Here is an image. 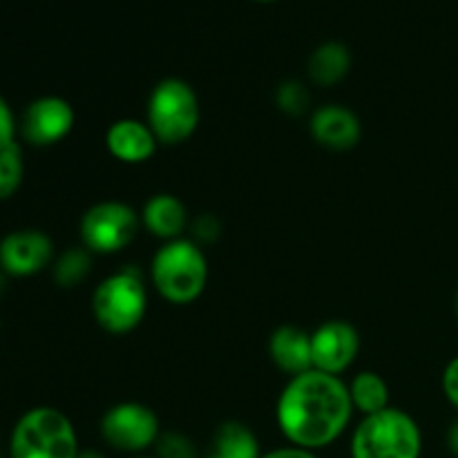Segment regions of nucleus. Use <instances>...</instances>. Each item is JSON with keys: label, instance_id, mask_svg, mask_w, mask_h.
Here are the masks:
<instances>
[{"label": "nucleus", "instance_id": "1", "mask_svg": "<svg viewBox=\"0 0 458 458\" xmlns=\"http://www.w3.org/2000/svg\"><path fill=\"white\" fill-rule=\"evenodd\" d=\"M353 411L347 385L338 376L311 369L286 383L276 419L291 445L316 452L343 437Z\"/></svg>", "mask_w": 458, "mask_h": 458}, {"label": "nucleus", "instance_id": "2", "mask_svg": "<svg viewBox=\"0 0 458 458\" xmlns=\"http://www.w3.org/2000/svg\"><path fill=\"white\" fill-rule=\"evenodd\" d=\"M157 293L170 304H191L208 284V259L195 240L164 242L150 264Z\"/></svg>", "mask_w": 458, "mask_h": 458}, {"label": "nucleus", "instance_id": "3", "mask_svg": "<svg viewBox=\"0 0 458 458\" xmlns=\"http://www.w3.org/2000/svg\"><path fill=\"white\" fill-rule=\"evenodd\" d=\"M74 423L56 407H34L13 425L9 458H79Z\"/></svg>", "mask_w": 458, "mask_h": 458}, {"label": "nucleus", "instance_id": "4", "mask_svg": "<svg viewBox=\"0 0 458 458\" xmlns=\"http://www.w3.org/2000/svg\"><path fill=\"white\" fill-rule=\"evenodd\" d=\"M420 452L419 423L396 407L362 416L352 437V458H420Z\"/></svg>", "mask_w": 458, "mask_h": 458}, {"label": "nucleus", "instance_id": "5", "mask_svg": "<svg viewBox=\"0 0 458 458\" xmlns=\"http://www.w3.org/2000/svg\"><path fill=\"white\" fill-rule=\"evenodd\" d=\"M148 311V291L139 268L125 267L112 273L92 293L94 320L107 334L123 335L137 329Z\"/></svg>", "mask_w": 458, "mask_h": 458}, {"label": "nucleus", "instance_id": "6", "mask_svg": "<svg viewBox=\"0 0 458 458\" xmlns=\"http://www.w3.org/2000/svg\"><path fill=\"white\" fill-rule=\"evenodd\" d=\"M146 123L164 146H177L191 139L199 125V98L182 79L159 81L148 98Z\"/></svg>", "mask_w": 458, "mask_h": 458}, {"label": "nucleus", "instance_id": "7", "mask_svg": "<svg viewBox=\"0 0 458 458\" xmlns=\"http://www.w3.org/2000/svg\"><path fill=\"white\" fill-rule=\"evenodd\" d=\"M141 215L123 201H98L81 217V242L89 253L112 255L134 242Z\"/></svg>", "mask_w": 458, "mask_h": 458}, {"label": "nucleus", "instance_id": "8", "mask_svg": "<svg viewBox=\"0 0 458 458\" xmlns=\"http://www.w3.org/2000/svg\"><path fill=\"white\" fill-rule=\"evenodd\" d=\"M101 437L112 450L139 454L159 441V416L141 403H119L103 414Z\"/></svg>", "mask_w": 458, "mask_h": 458}, {"label": "nucleus", "instance_id": "9", "mask_svg": "<svg viewBox=\"0 0 458 458\" xmlns=\"http://www.w3.org/2000/svg\"><path fill=\"white\" fill-rule=\"evenodd\" d=\"M74 107L63 97L34 98L18 121V134L34 148L63 141L74 128Z\"/></svg>", "mask_w": 458, "mask_h": 458}, {"label": "nucleus", "instance_id": "10", "mask_svg": "<svg viewBox=\"0 0 458 458\" xmlns=\"http://www.w3.org/2000/svg\"><path fill=\"white\" fill-rule=\"evenodd\" d=\"M54 242L38 228H18L0 240V271L12 277H30L49 267Z\"/></svg>", "mask_w": 458, "mask_h": 458}, {"label": "nucleus", "instance_id": "11", "mask_svg": "<svg viewBox=\"0 0 458 458\" xmlns=\"http://www.w3.org/2000/svg\"><path fill=\"white\" fill-rule=\"evenodd\" d=\"M360 352L358 329L347 320H327L311 334L313 369L338 376L347 371Z\"/></svg>", "mask_w": 458, "mask_h": 458}, {"label": "nucleus", "instance_id": "12", "mask_svg": "<svg viewBox=\"0 0 458 458\" xmlns=\"http://www.w3.org/2000/svg\"><path fill=\"white\" fill-rule=\"evenodd\" d=\"M311 134L322 148L329 150H352L360 141V119L356 112L338 103L318 107L311 116Z\"/></svg>", "mask_w": 458, "mask_h": 458}, {"label": "nucleus", "instance_id": "13", "mask_svg": "<svg viewBox=\"0 0 458 458\" xmlns=\"http://www.w3.org/2000/svg\"><path fill=\"white\" fill-rule=\"evenodd\" d=\"M106 146L121 164H143L155 155L159 141L146 121L119 119L107 128Z\"/></svg>", "mask_w": 458, "mask_h": 458}, {"label": "nucleus", "instance_id": "14", "mask_svg": "<svg viewBox=\"0 0 458 458\" xmlns=\"http://www.w3.org/2000/svg\"><path fill=\"white\" fill-rule=\"evenodd\" d=\"M268 353L271 360L289 378L313 369L311 356V334L293 325L277 327L268 338Z\"/></svg>", "mask_w": 458, "mask_h": 458}, {"label": "nucleus", "instance_id": "15", "mask_svg": "<svg viewBox=\"0 0 458 458\" xmlns=\"http://www.w3.org/2000/svg\"><path fill=\"white\" fill-rule=\"evenodd\" d=\"M141 224L150 235L159 237V240H179L188 228V210L182 199L168 195V192H159L143 206Z\"/></svg>", "mask_w": 458, "mask_h": 458}, {"label": "nucleus", "instance_id": "16", "mask_svg": "<svg viewBox=\"0 0 458 458\" xmlns=\"http://www.w3.org/2000/svg\"><path fill=\"white\" fill-rule=\"evenodd\" d=\"M349 67H352V52L340 40H327L318 45L309 56V76L322 88L340 83L349 74Z\"/></svg>", "mask_w": 458, "mask_h": 458}, {"label": "nucleus", "instance_id": "17", "mask_svg": "<svg viewBox=\"0 0 458 458\" xmlns=\"http://www.w3.org/2000/svg\"><path fill=\"white\" fill-rule=\"evenodd\" d=\"M208 458H262V452L253 429L237 420H228L215 432Z\"/></svg>", "mask_w": 458, "mask_h": 458}, {"label": "nucleus", "instance_id": "18", "mask_svg": "<svg viewBox=\"0 0 458 458\" xmlns=\"http://www.w3.org/2000/svg\"><path fill=\"white\" fill-rule=\"evenodd\" d=\"M349 396H352L353 410L360 411L362 416L378 414L387 410L389 405V387L376 371H360L353 376L349 385Z\"/></svg>", "mask_w": 458, "mask_h": 458}, {"label": "nucleus", "instance_id": "19", "mask_svg": "<svg viewBox=\"0 0 458 458\" xmlns=\"http://www.w3.org/2000/svg\"><path fill=\"white\" fill-rule=\"evenodd\" d=\"M89 268H92V253L85 246H76V249L65 250L54 262V280L63 289H72L89 276Z\"/></svg>", "mask_w": 458, "mask_h": 458}, {"label": "nucleus", "instance_id": "20", "mask_svg": "<svg viewBox=\"0 0 458 458\" xmlns=\"http://www.w3.org/2000/svg\"><path fill=\"white\" fill-rule=\"evenodd\" d=\"M25 179V159H22L21 143L0 150V201L9 199L18 192Z\"/></svg>", "mask_w": 458, "mask_h": 458}, {"label": "nucleus", "instance_id": "21", "mask_svg": "<svg viewBox=\"0 0 458 458\" xmlns=\"http://www.w3.org/2000/svg\"><path fill=\"white\" fill-rule=\"evenodd\" d=\"M276 103L282 112L291 116H300L311 106V94L298 81H284L276 92Z\"/></svg>", "mask_w": 458, "mask_h": 458}, {"label": "nucleus", "instance_id": "22", "mask_svg": "<svg viewBox=\"0 0 458 458\" xmlns=\"http://www.w3.org/2000/svg\"><path fill=\"white\" fill-rule=\"evenodd\" d=\"M155 450L157 458H197L195 443L179 432H161Z\"/></svg>", "mask_w": 458, "mask_h": 458}, {"label": "nucleus", "instance_id": "23", "mask_svg": "<svg viewBox=\"0 0 458 458\" xmlns=\"http://www.w3.org/2000/svg\"><path fill=\"white\" fill-rule=\"evenodd\" d=\"M16 134H18V121L16 116H13L9 101L0 94V150L12 146V143H16Z\"/></svg>", "mask_w": 458, "mask_h": 458}, {"label": "nucleus", "instance_id": "24", "mask_svg": "<svg viewBox=\"0 0 458 458\" xmlns=\"http://www.w3.org/2000/svg\"><path fill=\"white\" fill-rule=\"evenodd\" d=\"M222 233V224L213 215H199V217L192 222V235H195L197 244H210L215 242Z\"/></svg>", "mask_w": 458, "mask_h": 458}, {"label": "nucleus", "instance_id": "25", "mask_svg": "<svg viewBox=\"0 0 458 458\" xmlns=\"http://www.w3.org/2000/svg\"><path fill=\"white\" fill-rule=\"evenodd\" d=\"M443 394L450 401V405L458 410V356L447 362L445 371H443Z\"/></svg>", "mask_w": 458, "mask_h": 458}, {"label": "nucleus", "instance_id": "26", "mask_svg": "<svg viewBox=\"0 0 458 458\" xmlns=\"http://www.w3.org/2000/svg\"><path fill=\"white\" fill-rule=\"evenodd\" d=\"M262 458H318V456H316V452H311V450H302V447L286 445V447H277V450L267 452V454H262Z\"/></svg>", "mask_w": 458, "mask_h": 458}, {"label": "nucleus", "instance_id": "27", "mask_svg": "<svg viewBox=\"0 0 458 458\" xmlns=\"http://www.w3.org/2000/svg\"><path fill=\"white\" fill-rule=\"evenodd\" d=\"M445 443H447V450H450V454L458 458V419L450 425V429H447Z\"/></svg>", "mask_w": 458, "mask_h": 458}, {"label": "nucleus", "instance_id": "28", "mask_svg": "<svg viewBox=\"0 0 458 458\" xmlns=\"http://www.w3.org/2000/svg\"><path fill=\"white\" fill-rule=\"evenodd\" d=\"M79 458H106L98 450H81Z\"/></svg>", "mask_w": 458, "mask_h": 458}, {"label": "nucleus", "instance_id": "29", "mask_svg": "<svg viewBox=\"0 0 458 458\" xmlns=\"http://www.w3.org/2000/svg\"><path fill=\"white\" fill-rule=\"evenodd\" d=\"M4 293V273L0 271V295Z\"/></svg>", "mask_w": 458, "mask_h": 458}, {"label": "nucleus", "instance_id": "30", "mask_svg": "<svg viewBox=\"0 0 458 458\" xmlns=\"http://www.w3.org/2000/svg\"><path fill=\"white\" fill-rule=\"evenodd\" d=\"M454 307H456V318H458V291H456V302H454Z\"/></svg>", "mask_w": 458, "mask_h": 458}, {"label": "nucleus", "instance_id": "31", "mask_svg": "<svg viewBox=\"0 0 458 458\" xmlns=\"http://www.w3.org/2000/svg\"><path fill=\"white\" fill-rule=\"evenodd\" d=\"M258 3H273V0H258Z\"/></svg>", "mask_w": 458, "mask_h": 458}, {"label": "nucleus", "instance_id": "32", "mask_svg": "<svg viewBox=\"0 0 458 458\" xmlns=\"http://www.w3.org/2000/svg\"><path fill=\"white\" fill-rule=\"evenodd\" d=\"M137 458H152V456H137Z\"/></svg>", "mask_w": 458, "mask_h": 458}]
</instances>
